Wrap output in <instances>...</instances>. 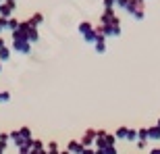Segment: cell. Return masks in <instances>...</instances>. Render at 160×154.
<instances>
[{"mask_svg":"<svg viewBox=\"0 0 160 154\" xmlns=\"http://www.w3.org/2000/svg\"><path fill=\"white\" fill-rule=\"evenodd\" d=\"M150 154H160V148H154V150H150Z\"/></svg>","mask_w":160,"mask_h":154,"instance_id":"cell-7","label":"cell"},{"mask_svg":"<svg viewBox=\"0 0 160 154\" xmlns=\"http://www.w3.org/2000/svg\"><path fill=\"white\" fill-rule=\"evenodd\" d=\"M83 150H85V148H83V144H81V142H71V144H69V150H67V152H69V154H83Z\"/></svg>","mask_w":160,"mask_h":154,"instance_id":"cell-2","label":"cell"},{"mask_svg":"<svg viewBox=\"0 0 160 154\" xmlns=\"http://www.w3.org/2000/svg\"><path fill=\"white\" fill-rule=\"evenodd\" d=\"M104 154H117V148H114V146H112V148H106Z\"/></svg>","mask_w":160,"mask_h":154,"instance_id":"cell-6","label":"cell"},{"mask_svg":"<svg viewBox=\"0 0 160 154\" xmlns=\"http://www.w3.org/2000/svg\"><path fill=\"white\" fill-rule=\"evenodd\" d=\"M127 133H129V129H127V127H119L114 137H123V140H125V137H127Z\"/></svg>","mask_w":160,"mask_h":154,"instance_id":"cell-5","label":"cell"},{"mask_svg":"<svg viewBox=\"0 0 160 154\" xmlns=\"http://www.w3.org/2000/svg\"><path fill=\"white\" fill-rule=\"evenodd\" d=\"M148 140H160V127L158 125H154V127L148 129Z\"/></svg>","mask_w":160,"mask_h":154,"instance_id":"cell-4","label":"cell"},{"mask_svg":"<svg viewBox=\"0 0 160 154\" xmlns=\"http://www.w3.org/2000/svg\"><path fill=\"white\" fill-rule=\"evenodd\" d=\"M158 127H160V121H158Z\"/></svg>","mask_w":160,"mask_h":154,"instance_id":"cell-8","label":"cell"},{"mask_svg":"<svg viewBox=\"0 0 160 154\" xmlns=\"http://www.w3.org/2000/svg\"><path fill=\"white\" fill-rule=\"evenodd\" d=\"M114 140L117 137L106 133V131H98L96 133V144H98V150H106V148H112L114 146Z\"/></svg>","mask_w":160,"mask_h":154,"instance_id":"cell-1","label":"cell"},{"mask_svg":"<svg viewBox=\"0 0 160 154\" xmlns=\"http://www.w3.org/2000/svg\"><path fill=\"white\" fill-rule=\"evenodd\" d=\"M96 133H98V131H85V136H83V140H81L83 148H85V146H89L92 142H96Z\"/></svg>","mask_w":160,"mask_h":154,"instance_id":"cell-3","label":"cell"}]
</instances>
